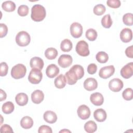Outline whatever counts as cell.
<instances>
[{
    "mask_svg": "<svg viewBox=\"0 0 133 133\" xmlns=\"http://www.w3.org/2000/svg\"><path fill=\"white\" fill-rule=\"evenodd\" d=\"M45 8L41 5H34L31 9V19L35 22H40L43 20L46 17Z\"/></svg>",
    "mask_w": 133,
    "mask_h": 133,
    "instance_id": "cell-1",
    "label": "cell"
},
{
    "mask_svg": "<svg viewBox=\"0 0 133 133\" xmlns=\"http://www.w3.org/2000/svg\"><path fill=\"white\" fill-rule=\"evenodd\" d=\"M26 69L23 64L19 63L12 67L11 70V75L14 78L18 79L23 78L26 74Z\"/></svg>",
    "mask_w": 133,
    "mask_h": 133,
    "instance_id": "cell-2",
    "label": "cell"
},
{
    "mask_svg": "<svg viewBox=\"0 0 133 133\" xmlns=\"http://www.w3.org/2000/svg\"><path fill=\"white\" fill-rule=\"evenodd\" d=\"M31 41L30 34L26 31H22L18 33L16 36V42L18 46L24 47L28 45Z\"/></svg>",
    "mask_w": 133,
    "mask_h": 133,
    "instance_id": "cell-3",
    "label": "cell"
},
{
    "mask_svg": "<svg viewBox=\"0 0 133 133\" xmlns=\"http://www.w3.org/2000/svg\"><path fill=\"white\" fill-rule=\"evenodd\" d=\"M43 74L41 70L33 68L31 70L28 76L29 81L33 84H37L41 82L42 79Z\"/></svg>",
    "mask_w": 133,
    "mask_h": 133,
    "instance_id": "cell-4",
    "label": "cell"
},
{
    "mask_svg": "<svg viewBox=\"0 0 133 133\" xmlns=\"http://www.w3.org/2000/svg\"><path fill=\"white\" fill-rule=\"evenodd\" d=\"M76 52L81 56L86 57L89 55V50L88 44L85 41L82 40L79 41L75 47Z\"/></svg>",
    "mask_w": 133,
    "mask_h": 133,
    "instance_id": "cell-5",
    "label": "cell"
},
{
    "mask_svg": "<svg viewBox=\"0 0 133 133\" xmlns=\"http://www.w3.org/2000/svg\"><path fill=\"white\" fill-rule=\"evenodd\" d=\"M115 72V68L113 65H108L100 69L99 72V76L103 79H107L111 77Z\"/></svg>",
    "mask_w": 133,
    "mask_h": 133,
    "instance_id": "cell-6",
    "label": "cell"
},
{
    "mask_svg": "<svg viewBox=\"0 0 133 133\" xmlns=\"http://www.w3.org/2000/svg\"><path fill=\"white\" fill-rule=\"evenodd\" d=\"M70 33L72 37L75 38L80 37L83 33V27L78 22H73L70 25Z\"/></svg>",
    "mask_w": 133,
    "mask_h": 133,
    "instance_id": "cell-7",
    "label": "cell"
},
{
    "mask_svg": "<svg viewBox=\"0 0 133 133\" xmlns=\"http://www.w3.org/2000/svg\"><path fill=\"white\" fill-rule=\"evenodd\" d=\"M123 82L118 78H114L111 79L109 83L110 89L113 92H118L123 88Z\"/></svg>",
    "mask_w": 133,
    "mask_h": 133,
    "instance_id": "cell-8",
    "label": "cell"
},
{
    "mask_svg": "<svg viewBox=\"0 0 133 133\" xmlns=\"http://www.w3.org/2000/svg\"><path fill=\"white\" fill-rule=\"evenodd\" d=\"M121 76L126 79L131 77L133 75V63L129 62L124 66L121 70Z\"/></svg>",
    "mask_w": 133,
    "mask_h": 133,
    "instance_id": "cell-9",
    "label": "cell"
},
{
    "mask_svg": "<svg viewBox=\"0 0 133 133\" xmlns=\"http://www.w3.org/2000/svg\"><path fill=\"white\" fill-rule=\"evenodd\" d=\"M77 113L78 117L83 120L88 119L90 115V110L89 107L85 104L79 106L77 110Z\"/></svg>",
    "mask_w": 133,
    "mask_h": 133,
    "instance_id": "cell-10",
    "label": "cell"
},
{
    "mask_svg": "<svg viewBox=\"0 0 133 133\" xmlns=\"http://www.w3.org/2000/svg\"><path fill=\"white\" fill-rule=\"evenodd\" d=\"M72 57L69 55H62L58 60L59 65L63 68H66L71 65L72 63Z\"/></svg>",
    "mask_w": 133,
    "mask_h": 133,
    "instance_id": "cell-11",
    "label": "cell"
},
{
    "mask_svg": "<svg viewBox=\"0 0 133 133\" xmlns=\"http://www.w3.org/2000/svg\"><path fill=\"white\" fill-rule=\"evenodd\" d=\"M65 77L67 83L71 85L75 84L77 82V80L79 79L78 75L72 68L69 70V71L65 73Z\"/></svg>",
    "mask_w": 133,
    "mask_h": 133,
    "instance_id": "cell-12",
    "label": "cell"
},
{
    "mask_svg": "<svg viewBox=\"0 0 133 133\" xmlns=\"http://www.w3.org/2000/svg\"><path fill=\"white\" fill-rule=\"evenodd\" d=\"M121 41L124 43H128L132 40V32L130 29H123L119 34Z\"/></svg>",
    "mask_w": 133,
    "mask_h": 133,
    "instance_id": "cell-13",
    "label": "cell"
},
{
    "mask_svg": "<svg viewBox=\"0 0 133 133\" xmlns=\"http://www.w3.org/2000/svg\"><path fill=\"white\" fill-rule=\"evenodd\" d=\"M97 87L98 82L94 78H87L84 82V87L87 91L94 90L97 89Z\"/></svg>",
    "mask_w": 133,
    "mask_h": 133,
    "instance_id": "cell-14",
    "label": "cell"
},
{
    "mask_svg": "<svg viewBox=\"0 0 133 133\" xmlns=\"http://www.w3.org/2000/svg\"><path fill=\"white\" fill-rule=\"evenodd\" d=\"M91 102L95 105H101L104 102V98L102 95L99 92H95L92 94L90 97Z\"/></svg>",
    "mask_w": 133,
    "mask_h": 133,
    "instance_id": "cell-15",
    "label": "cell"
},
{
    "mask_svg": "<svg viewBox=\"0 0 133 133\" xmlns=\"http://www.w3.org/2000/svg\"><path fill=\"white\" fill-rule=\"evenodd\" d=\"M59 73V68L55 64H51L48 65L46 70V75L49 78L56 77Z\"/></svg>",
    "mask_w": 133,
    "mask_h": 133,
    "instance_id": "cell-16",
    "label": "cell"
},
{
    "mask_svg": "<svg viewBox=\"0 0 133 133\" xmlns=\"http://www.w3.org/2000/svg\"><path fill=\"white\" fill-rule=\"evenodd\" d=\"M44 98V94L41 90H35L31 94L32 101L35 104H39Z\"/></svg>",
    "mask_w": 133,
    "mask_h": 133,
    "instance_id": "cell-17",
    "label": "cell"
},
{
    "mask_svg": "<svg viewBox=\"0 0 133 133\" xmlns=\"http://www.w3.org/2000/svg\"><path fill=\"white\" fill-rule=\"evenodd\" d=\"M30 65L32 69L36 68L41 70L43 68L44 63L42 58L38 57H34L31 59Z\"/></svg>",
    "mask_w": 133,
    "mask_h": 133,
    "instance_id": "cell-18",
    "label": "cell"
},
{
    "mask_svg": "<svg viewBox=\"0 0 133 133\" xmlns=\"http://www.w3.org/2000/svg\"><path fill=\"white\" fill-rule=\"evenodd\" d=\"M94 117L97 122H103L106 119L107 115L104 110L102 109H98L94 111Z\"/></svg>",
    "mask_w": 133,
    "mask_h": 133,
    "instance_id": "cell-19",
    "label": "cell"
},
{
    "mask_svg": "<svg viewBox=\"0 0 133 133\" xmlns=\"http://www.w3.org/2000/svg\"><path fill=\"white\" fill-rule=\"evenodd\" d=\"M44 120L50 124L55 123L57 120V116L56 114L52 111H47L43 115Z\"/></svg>",
    "mask_w": 133,
    "mask_h": 133,
    "instance_id": "cell-20",
    "label": "cell"
},
{
    "mask_svg": "<svg viewBox=\"0 0 133 133\" xmlns=\"http://www.w3.org/2000/svg\"><path fill=\"white\" fill-rule=\"evenodd\" d=\"M15 100L18 105L20 106H24L26 105L28 102V96L25 93H19L16 95Z\"/></svg>",
    "mask_w": 133,
    "mask_h": 133,
    "instance_id": "cell-21",
    "label": "cell"
},
{
    "mask_svg": "<svg viewBox=\"0 0 133 133\" xmlns=\"http://www.w3.org/2000/svg\"><path fill=\"white\" fill-rule=\"evenodd\" d=\"M33 120L29 116H24L20 121V125L24 129L31 128L33 126Z\"/></svg>",
    "mask_w": 133,
    "mask_h": 133,
    "instance_id": "cell-22",
    "label": "cell"
},
{
    "mask_svg": "<svg viewBox=\"0 0 133 133\" xmlns=\"http://www.w3.org/2000/svg\"><path fill=\"white\" fill-rule=\"evenodd\" d=\"M54 83L56 88L59 89L63 88L66 83L65 77L63 74H60L55 79Z\"/></svg>",
    "mask_w": 133,
    "mask_h": 133,
    "instance_id": "cell-23",
    "label": "cell"
},
{
    "mask_svg": "<svg viewBox=\"0 0 133 133\" xmlns=\"http://www.w3.org/2000/svg\"><path fill=\"white\" fill-rule=\"evenodd\" d=\"M58 55L57 50L53 47L48 48L45 51V56L47 59H55Z\"/></svg>",
    "mask_w": 133,
    "mask_h": 133,
    "instance_id": "cell-24",
    "label": "cell"
},
{
    "mask_svg": "<svg viewBox=\"0 0 133 133\" xmlns=\"http://www.w3.org/2000/svg\"><path fill=\"white\" fill-rule=\"evenodd\" d=\"M97 126L93 121H89L84 125V129L88 133H93L97 130Z\"/></svg>",
    "mask_w": 133,
    "mask_h": 133,
    "instance_id": "cell-25",
    "label": "cell"
},
{
    "mask_svg": "<svg viewBox=\"0 0 133 133\" xmlns=\"http://www.w3.org/2000/svg\"><path fill=\"white\" fill-rule=\"evenodd\" d=\"M73 44L72 42L69 39H63L60 44V48L64 52H69L72 50Z\"/></svg>",
    "mask_w": 133,
    "mask_h": 133,
    "instance_id": "cell-26",
    "label": "cell"
},
{
    "mask_svg": "<svg viewBox=\"0 0 133 133\" xmlns=\"http://www.w3.org/2000/svg\"><path fill=\"white\" fill-rule=\"evenodd\" d=\"M2 7L5 11L12 12L16 9V4L14 2L11 1H5L2 3Z\"/></svg>",
    "mask_w": 133,
    "mask_h": 133,
    "instance_id": "cell-27",
    "label": "cell"
},
{
    "mask_svg": "<svg viewBox=\"0 0 133 133\" xmlns=\"http://www.w3.org/2000/svg\"><path fill=\"white\" fill-rule=\"evenodd\" d=\"M14 104L11 101H7L4 103L2 105V111L6 114L11 113L14 111Z\"/></svg>",
    "mask_w": 133,
    "mask_h": 133,
    "instance_id": "cell-28",
    "label": "cell"
},
{
    "mask_svg": "<svg viewBox=\"0 0 133 133\" xmlns=\"http://www.w3.org/2000/svg\"><path fill=\"white\" fill-rule=\"evenodd\" d=\"M101 24L103 27L108 29L110 28L113 23L110 14H107L104 16L101 19Z\"/></svg>",
    "mask_w": 133,
    "mask_h": 133,
    "instance_id": "cell-29",
    "label": "cell"
},
{
    "mask_svg": "<svg viewBox=\"0 0 133 133\" xmlns=\"http://www.w3.org/2000/svg\"><path fill=\"white\" fill-rule=\"evenodd\" d=\"M96 58L98 62L101 63H105L108 61L109 56L105 52L99 51L97 54Z\"/></svg>",
    "mask_w": 133,
    "mask_h": 133,
    "instance_id": "cell-30",
    "label": "cell"
},
{
    "mask_svg": "<svg viewBox=\"0 0 133 133\" xmlns=\"http://www.w3.org/2000/svg\"><path fill=\"white\" fill-rule=\"evenodd\" d=\"M97 32L94 29H88L85 33L86 37L90 41H94L97 37Z\"/></svg>",
    "mask_w": 133,
    "mask_h": 133,
    "instance_id": "cell-31",
    "label": "cell"
},
{
    "mask_svg": "<svg viewBox=\"0 0 133 133\" xmlns=\"http://www.w3.org/2000/svg\"><path fill=\"white\" fill-rule=\"evenodd\" d=\"M105 7L102 4H98L96 5L93 9V11L95 15L97 16H101L105 11Z\"/></svg>",
    "mask_w": 133,
    "mask_h": 133,
    "instance_id": "cell-32",
    "label": "cell"
},
{
    "mask_svg": "<svg viewBox=\"0 0 133 133\" xmlns=\"http://www.w3.org/2000/svg\"><path fill=\"white\" fill-rule=\"evenodd\" d=\"M123 23L128 26H131L133 24V15L131 13L125 14L123 17Z\"/></svg>",
    "mask_w": 133,
    "mask_h": 133,
    "instance_id": "cell-33",
    "label": "cell"
},
{
    "mask_svg": "<svg viewBox=\"0 0 133 133\" xmlns=\"http://www.w3.org/2000/svg\"><path fill=\"white\" fill-rule=\"evenodd\" d=\"M123 98L127 101H129L133 98V90L131 88L125 89L122 93Z\"/></svg>",
    "mask_w": 133,
    "mask_h": 133,
    "instance_id": "cell-34",
    "label": "cell"
},
{
    "mask_svg": "<svg viewBox=\"0 0 133 133\" xmlns=\"http://www.w3.org/2000/svg\"><path fill=\"white\" fill-rule=\"evenodd\" d=\"M72 68L75 71L77 75H78L79 79H81L84 75V70L83 67L79 64H75L72 66Z\"/></svg>",
    "mask_w": 133,
    "mask_h": 133,
    "instance_id": "cell-35",
    "label": "cell"
},
{
    "mask_svg": "<svg viewBox=\"0 0 133 133\" xmlns=\"http://www.w3.org/2000/svg\"><path fill=\"white\" fill-rule=\"evenodd\" d=\"M29 7L25 5H21L18 8V14L21 17H24L28 15L29 13Z\"/></svg>",
    "mask_w": 133,
    "mask_h": 133,
    "instance_id": "cell-36",
    "label": "cell"
},
{
    "mask_svg": "<svg viewBox=\"0 0 133 133\" xmlns=\"http://www.w3.org/2000/svg\"><path fill=\"white\" fill-rule=\"evenodd\" d=\"M107 5L112 8H117L121 6V3L119 0H108Z\"/></svg>",
    "mask_w": 133,
    "mask_h": 133,
    "instance_id": "cell-37",
    "label": "cell"
},
{
    "mask_svg": "<svg viewBox=\"0 0 133 133\" xmlns=\"http://www.w3.org/2000/svg\"><path fill=\"white\" fill-rule=\"evenodd\" d=\"M8 70V66L7 64L3 62L1 63L0 65V75L1 76H5L7 75Z\"/></svg>",
    "mask_w": 133,
    "mask_h": 133,
    "instance_id": "cell-38",
    "label": "cell"
},
{
    "mask_svg": "<svg viewBox=\"0 0 133 133\" xmlns=\"http://www.w3.org/2000/svg\"><path fill=\"white\" fill-rule=\"evenodd\" d=\"M8 32V28L7 25L4 23L0 24V37L1 38H3L5 36Z\"/></svg>",
    "mask_w": 133,
    "mask_h": 133,
    "instance_id": "cell-39",
    "label": "cell"
},
{
    "mask_svg": "<svg viewBox=\"0 0 133 133\" xmlns=\"http://www.w3.org/2000/svg\"><path fill=\"white\" fill-rule=\"evenodd\" d=\"M38 133H43V132H48V133H52V131L51 128L48 126L47 125H42L41 126L38 130Z\"/></svg>",
    "mask_w": 133,
    "mask_h": 133,
    "instance_id": "cell-40",
    "label": "cell"
},
{
    "mask_svg": "<svg viewBox=\"0 0 133 133\" xmlns=\"http://www.w3.org/2000/svg\"><path fill=\"white\" fill-rule=\"evenodd\" d=\"M97 70V66L95 63H90L87 66V72L89 74H94Z\"/></svg>",
    "mask_w": 133,
    "mask_h": 133,
    "instance_id": "cell-41",
    "label": "cell"
},
{
    "mask_svg": "<svg viewBox=\"0 0 133 133\" xmlns=\"http://www.w3.org/2000/svg\"><path fill=\"white\" fill-rule=\"evenodd\" d=\"M1 132H13V130L11 126L7 124H4L1 127Z\"/></svg>",
    "mask_w": 133,
    "mask_h": 133,
    "instance_id": "cell-42",
    "label": "cell"
},
{
    "mask_svg": "<svg viewBox=\"0 0 133 133\" xmlns=\"http://www.w3.org/2000/svg\"><path fill=\"white\" fill-rule=\"evenodd\" d=\"M125 54L126 56L130 58H133V46L131 45L129 47H128L125 50Z\"/></svg>",
    "mask_w": 133,
    "mask_h": 133,
    "instance_id": "cell-43",
    "label": "cell"
},
{
    "mask_svg": "<svg viewBox=\"0 0 133 133\" xmlns=\"http://www.w3.org/2000/svg\"><path fill=\"white\" fill-rule=\"evenodd\" d=\"M0 93H1V96H0V101H3L4 100H5L6 99L7 97V95L6 94V92L2 89H0Z\"/></svg>",
    "mask_w": 133,
    "mask_h": 133,
    "instance_id": "cell-44",
    "label": "cell"
},
{
    "mask_svg": "<svg viewBox=\"0 0 133 133\" xmlns=\"http://www.w3.org/2000/svg\"><path fill=\"white\" fill-rule=\"evenodd\" d=\"M71 132V131L69 130H66V129H63V130H62L61 131H60V132Z\"/></svg>",
    "mask_w": 133,
    "mask_h": 133,
    "instance_id": "cell-45",
    "label": "cell"
}]
</instances>
